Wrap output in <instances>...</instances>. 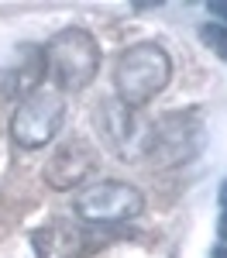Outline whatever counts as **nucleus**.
Instances as JSON below:
<instances>
[{"label": "nucleus", "instance_id": "1", "mask_svg": "<svg viewBox=\"0 0 227 258\" xmlns=\"http://www.w3.org/2000/svg\"><path fill=\"white\" fill-rule=\"evenodd\" d=\"M172 80V59L159 41H138L117 55L114 66V90L117 100L131 110H141L148 100H155Z\"/></svg>", "mask_w": 227, "mask_h": 258}, {"label": "nucleus", "instance_id": "2", "mask_svg": "<svg viewBox=\"0 0 227 258\" xmlns=\"http://www.w3.org/2000/svg\"><path fill=\"white\" fill-rule=\"evenodd\" d=\"M41 55H45V73L52 76L59 93L86 90L100 73V48H97V38L86 28L55 31L48 38V45L41 48Z\"/></svg>", "mask_w": 227, "mask_h": 258}, {"label": "nucleus", "instance_id": "3", "mask_svg": "<svg viewBox=\"0 0 227 258\" xmlns=\"http://www.w3.org/2000/svg\"><path fill=\"white\" fill-rule=\"evenodd\" d=\"M62 117H65V97L55 86H38V90L21 97L18 110L11 117V138L24 152L45 148L59 135Z\"/></svg>", "mask_w": 227, "mask_h": 258}, {"label": "nucleus", "instance_id": "4", "mask_svg": "<svg viewBox=\"0 0 227 258\" xmlns=\"http://www.w3.org/2000/svg\"><path fill=\"white\" fill-rule=\"evenodd\" d=\"M200 148H203V124H200V117L172 110V114H162L159 120H152L144 159L155 169H172V165L189 162Z\"/></svg>", "mask_w": 227, "mask_h": 258}, {"label": "nucleus", "instance_id": "5", "mask_svg": "<svg viewBox=\"0 0 227 258\" xmlns=\"http://www.w3.org/2000/svg\"><path fill=\"white\" fill-rule=\"evenodd\" d=\"M72 210L86 224H117L134 220L144 210L141 193L124 179H90L72 197Z\"/></svg>", "mask_w": 227, "mask_h": 258}, {"label": "nucleus", "instance_id": "6", "mask_svg": "<svg viewBox=\"0 0 227 258\" xmlns=\"http://www.w3.org/2000/svg\"><path fill=\"white\" fill-rule=\"evenodd\" d=\"M97 117H100V124H103V138H107V145H110L124 162L144 159V145H148L152 120H141L138 110L124 107L121 100L103 103V110L97 114Z\"/></svg>", "mask_w": 227, "mask_h": 258}, {"label": "nucleus", "instance_id": "7", "mask_svg": "<svg viewBox=\"0 0 227 258\" xmlns=\"http://www.w3.org/2000/svg\"><path fill=\"white\" fill-rule=\"evenodd\" d=\"M97 169V148L83 138H69L48 155L45 162V182L52 189H80L83 182H90Z\"/></svg>", "mask_w": 227, "mask_h": 258}, {"label": "nucleus", "instance_id": "8", "mask_svg": "<svg viewBox=\"0 0 227 258\" xmlns=\"http://www.w3.org/2000/svg\"><path fill=\"white\" fill-rule=\"evenodd\" d=\"M31 248L38 258H83L86 255V231L72 220H52L31 234Z\"/></svg>", "mask_w": 227, "mask_h": 258}, {"label": "nucleus", "instance_id": "9", "mask_svg": "<svg viewBox=\"0 0 227 258\" xmlns=\"http://www.w3.org/2000/svg\"><path fill=\"white\" fill-rule=\"evenodd\" d=\"M200 41H203L217 59L227 62V28H224V24H217V21L203 24V28H200Z\"/></svg>", "mask_w": 227, "mask_h": 258}, {"label": "nucleus", "instance_id": "10", "mask_svg": "<svg viewBox=\"0 0 227 258\" xmlns=\"http://www.w3.org/2000/svg\"><path fill=\"white\" fill-rule=\"evenodd\" d=\"M220 241H227V179L220 182V224H217Z\"/></svg>", "mask_w": 227, "mask_h": 258}, {"label": "nucleus", "instance_id": "11", "mask_svg": "<svg viewBox=\"0 0 227 258\" xmlns=\"http://www.w3.org/2000/svg\"><path fill=\"white\" fill-rule=\"evenodd\" d=\"M206 11H210L213 18H220V21H224V28H227V0H213V4H206Z\"/></svg>", "mask_w": 227, "mask_h": 258}, {"label": "nucleus", "instance_id": "12", "mask_svg": "<svg viewBox=\"0 0 227 258\" xmlns=\"http://www.w3.org/2000/svg\"><path fill=\"white\" fill-rule=\"evenodd\" d=\"M213 258H227V244H224V248H217V251H213Z\"/></svg>", "mask_w": 227, "mask_h": 258}]
</instances>
